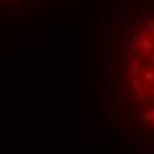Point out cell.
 <instances>
[{"instance_id":"obj_1","label":"cell","mask_w":154,"mask_h":154,"mask_svg":"<svg viewBox=\"0 0 154 154\" xmlns=\"http://www.w3.org/2000/svg\"><path fill=\"white\" fill-rule=\"evenodd\" d=\"M129 76L131 89L138 97V106L154 108V41H142L131 45L129 51Z\"/></svg>"}]
</instances>
